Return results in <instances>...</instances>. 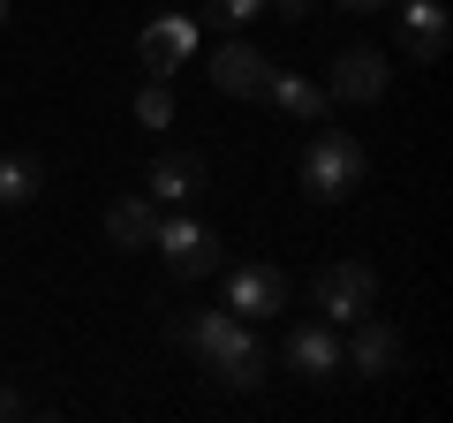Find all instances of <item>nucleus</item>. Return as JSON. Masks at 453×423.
I'll list each match as a JSON object with an SVG mask.
<instances>
[{"mask_svg":"<svg viewBox=\"0 0 453 423\" xmlns=\"http://www.w3.org/2000/svg\"><path fill=\"white\" fill-rule=\"evenodd\" d=\"M166 341L189 348V356L204 363L219 386H234V393H257L265 386V348L250 341V326L226 303L219 310H174V318H166Z\"/></svg>","mask_w":453,"mask_h":423,"instance_id":"obj_1","label":"nucleus"},{"mask_svg":"<svg viewBox=\"0 0 453 423\" xmlns=\"http://www.w3.org/2000/svg\"><path fill=\"white\" fill-rule=\"evenodd\" d=\"M303 189L318 196V204H340V196L363 189V144L348 129H318L303 144Z\"/></svg>","mask_w":453,"mask_h":423,"instance_id":"obj_2","label":"nucleus"},{"mask_svg":"<svg viewBox=\"0 0 453 423\" xmlns=\"http://www.w3.org/2000/svg\"><path fill=\"white\" fill-rule=\"evenodd\" d=\"M310 303H318L325 326H356L363 310L378 303V273L363 258H340V265H325V273L310 280Z\"/></svg>","mask_w":453,"mask_h":423,"instance_id":"obj_3","label":"nucleus"},{"mask_svg":"<svg viewBox=\"0 0 453 423\" xmlns=\"http://www.w3.org/2000/svg\"><path fill=\"white\" fill-rule=\"evenodd\" d=\"M151 250L166 258V273H174V280L219 273V235H211L204 219H159V227H151Z\"/></svg>","mask_w":453,"mask_h":423,"instance_id":"obj_4","label":"nucleus"},{"mask_svg":"<svg viewBox=\"0 0 453 423\" xmlns=\"http://www.w3.org/2000/svg\"><path fill=\"white\" fill-rule=\"evenodd\" d=\"M386 83H393L386 53H378V46H348V53L333 61L325 98H340V106H378V98H386Z\"/></svg>","mask_w":453,"mask_h":423,"instance_id":"obj_5","label":"nucleus"},{"mask_svg":"<svg viewBox=\"0 0 453 423\" xmlns=\"http://www.w3.org/2000/svg\"><path fill=\"white\" fill-rule=\"evenodd\" d=\"M226 310H234L242 326L280 318V310H288V280H280L273 265H234V273H226Z\"/></svg>","mask_w":453,"mask_h":423,"instance_id":"obj_6","label":"nucleus"},{"mask_svg":"<svg viewBox=\"0 0 453 423\" xmlns=\"http://www.w3.org/2000/svg\"><path fill=\"white\" fill-rule=\"evenodd\" d=\"M401 356H408V348H401V333H393L386 318H371V310H363V318H356V341L340 348V371L393 378V371H401Z\"/></svg>","mask_w":453,"mask_h":423,"instance_id":"obj_7","label":"nucleus"},{"mask_svg":"<svg viewBox=\"0 0 453 423\" xmlns=\"http://www.w3.org/2000/svg\"><path fill=\"white\" fill-rule=\"evenodd\" d=\"M211 91H226V98H265V76H273V61H265L257 46H242V38H226L219 53H211Z\"/></svg>","mask_w":453,"mask_h":423,"instance_id":"obj_8","label":"nucleus"},{"mask_svg":"<svg viewBox=\"0 0 453 423\" xmlns=\"http://www.w3.org/2000/svg\"><path fill=\"white\" fill-rule=\"evenodd\" d=\"M401 8V0H393ZM446 38H453V23H446V0H408L401 8V46H408V61H446Z\"/></svg>","mask_w":453,"mask_h":423,"instance_id":"obj_9","label":"nucleus"},{"mask_svg":"<svg viewBox=\"0 0 453 423\" xmlns=\"http://www.w3.org/2000/svg\"><path fill=\"white\" fill-rule=\"evenodd\" d=\"M189 53H196V23H181V16H159V23L136 31V61H144L151 76H174Z\"/></svg>","mask_w":453,"mask_h":423,"instance_id":"obj_10","label":"nucleus"},{"mask_svg":"<svg viewBox=\"0 0 453 423\" xmlns=\"http://www.w3.org/2000/svg\"><path fill=\"white\" fill-rule=\"evenodd\" d=\"M288 371L318 378V386H325V378H340V333L325 326V318H318V326H295V333H288Z\"/></svg>","mask_w":453,"mask_h":423,"instance_id":"obj_11","label":"nucleus"},{"mask_svg":"<svg viewBox=\"0 0 453 423\" xmlns=\"http://www.w3.org/2000/svg\"><path fill=\"white\" fill-rule=\"evenodd\" d=\"M265 98H273L280 114H295V121H325V106H333V98H325V83L295 76V68H273V76H265Z\"/></svg>","mask_w":453,"mask_h":423,"instance_id":"obj_12","label":"nucleus"},{"mask_svg":"<svg viewBox=\"0 0 453 423\" xmlns=\"http://www.w3.org/2000/svg\"><path fill=\"white\" fill-rule=\"evenodd\" d=\"M151 227H159L151 196H113L106 204V242L113 250H151Z\"/></svg>","mask_w":453,"mask_h":423,"instance_id":"obj_13","label":"nucleus"},{"mask_svg":"<svg viewBox=\"0 0 453 423\" xmlns=\"http://www.w3.org/2000/svg\"><path fill=\"white\" fill-rule=\"evenodd\" d=\"M204 189V159L196 151H159L151 159V196H166V204H181V196Z\"/></svg>","mask_w":453,"mask_h":423,"instance_id":"obj_14","label":"nucleus"},{"mask_svg":"<svg viewBox=\"0 0 453 423\" xmlns=\"http://www.w3.org/2000/svg\"><path fill=\"white\" fill-rule=\"evenodd\" d=\"M38 189H46V159L38 151H8L0 159V204H31Z\"/></svg>","mask_w":453,"mask_h":423,"instance_id":"obj_15","label":"nucleus"},{"mask_svg":"<svg viewBox=\"0 0 453 423\" xmlns=\"http://www.w3.org/2000/svg\"><path fill=\"white\" fill-rule=\"evenodd\" d=\"M136 121H144V129H166V121H174V83L166 76H151L144 91H136Z\"/></svg>","mask_w":453,"mask_h":423,"instance_id":"obj_16","label":"nucleus"},{"mask_svg":"<svg viewBox=\"0 0 453 423\" xmlns=\"http://www.w3.org/2000/svg\"><path fill=\"white\" fill-rule=\"evenodd\" d=\"M211 16L219 23H250V16H265V0H211Z\"/></svg>","mask_w":453,"mask_h":423,"instance_id":"obj_17","label":"nucleus"},{"mask_svg":"<svg viewBox=\"0 0 453 423\" xmlns=\"http://www.w3.org/2000/svg\"><path fill=\"white\" fill-rule=\"evenodd\" d=\"M8 416H23V393L16 386H0V423H8Z\"/></svg>","mask_w":453,"mask_h":423,"instance_id":"obj_18","label":"nucleus"},{"mask_svg":"<svg viewBox=\"0 0 453 423\" xmlns=\"http://www.w3.org/2000/svg\"><path fill=\"white\" fill-rule=\"evenodd\" d=\"M348 16H378V8H393V0H340Z\"/></svg>","mask_w":453,"mask_h":423,"instance_id":"obj_19","label":"nucleus"},{"mask_svg":"<svg viewBox=\"0 0 453 423\" xmlns=\"http://www.w3.org/2000/svg\"><path fill=\"white\" fill-rule=\"evenodd\" d=\"M273 8L280 16H310V0H273Z\"/></svg>","mask_w":453,"mask_h":423,"instance_id":"obj_20","label":"nucleus"},{"mask_svg":"<svg viewBox=\"0 0 453 423\" xmlns=\"http://www.w3.org/2000/svg\"><path fill=\"white\" fill-rule=\"evenodd\" d=\"M0 23H8V0H0Z\"/></svg>","mask_w":453,"mask_h":423,"instance_id":"obj_21","label":"nucleus"}]
</instances>
